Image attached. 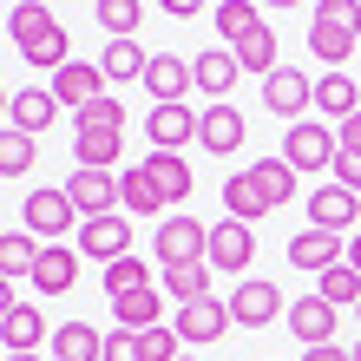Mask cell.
<instances>
[{"mask_svg": "<svg viewBox=\"0 0 361 361\" xmlns=\"http://www.w3.org/2000/svg\"><path fill=\"white\" fill-rule=\"evenodd\" d=\"M335 184H348L355 197H361V152H342V158H335Z\"/></svg>", "mask_w": 361, "mask_h": 361, "instance_id": "44", "label": "cell"}, {"mask_svg": "<svg viewBox=\"0 0 361 361\" xmlns=\"http://www.w3.org/2000/svg\"><path fill=\"white\" fill-rule=\"evenodd\" d=\"M263 105H269L276 118H289V125H302V112L315 105V86H309V79L295 73V66H276V73L263 79Z\"/></svg>", "mask_w": 361, "mask_h": 361, "instance_id": "9", "label": "cell"}, {"mask_svg": "<svg viewBox=\"0 0 361 361\" xmlns=\"http://www.w3.org/2000/svg\"><path fill=\"white\" fill-rule=\"evenodd\" d=\"M257 27H263L257 0H217V47H243Z\"/></svg>", "mask_w": 361, "mask_h": 361, "instance_id": "25", "label": "cell"}, {"mask_svg": "<svg viewBox=\"0 0 361 361\" xmlns=\"http://www.w3.org/2000/svg\"><path fill=\"white\" fill-rule=\"evenodd\" d=\"M204 243H210V224L197 217H164L158 224V263H204Z\"/></svg>", "mask_w": 361, "mask_h": 361, "instance_id": "8", "label": "cell"}, {"mask_svg": "<svg viewBox=\"0 0 361 361\" xmlns=\"http://www.w3.org/2000/svg\"><path fill=\"white\" fill-rule=\"evenodd\" d=\"M99 92H105V73L86 66V59H73V66H59V73H53V99H59V105H73V112H79V105H92Z\"/></svg>", "mask_w": 361, "mask_h": 361, "instance_id": "21", "label": "cell"}, {"mask_svg": "<svg viewBox=\"0 0 361 361\" xmlns=\"http://www.w3.org/2000/svg\"><path fill=\"white\" fill-rule=\"evenodd\" d=\"M315 112H322V118H335V125H348V118L361 112V92H355V79L329 73L322 86H315Z\"/></svg>", "mask_w": 361, "mask_h": 361, "instance_id": "29", "label": "cell"}, {"mask_svg": "<svg viewBox=\"0 0 361 361\" xmlns=\"http://www.w3.org/2000/svg\"><path fill=\"white\" fill-rule=\"evenodd\" d=\"M99 361H145V355H138V335H132V329H112V335H105V355H99Z\"/></svg>", "mask_w": 361, "mask_h": 361, "instance_id": "43", "label": "cell"}, {"mask_svg": "<svg viewBox=\"0 0 361 361\" xmlns=\"http://www.w3.org/2000/svg\"><path fill=\"white\" fill-rule=\"evenodd\" d=\"M257 7H276V13H283V7H295V0H257Z\"/></svg>", "mask_w": 361, "mask_h": 361, "instance_id": "50", "label": "cell"}, {"mask_svg": "<svg viewBox=\"0 0 361 361\" xmlns=\"http://www.w3.org/2000/svg\"><path fill=\"white\" fill-rule=\"evenodd\" d=\"M105 355V335L92 322H66V329H53V361H99Z\"/></svg>", "mask_w": 361, "mask_h": 361, "instance_id": "26", "label": "cell"}, {"mask_svg": "<svg viewBox=\"0 0 361 361\" xmlns=\"http://www.w3.org/2000/svg\"><path fill=\"white\" fill-rule=\"evenodd\" d=\"M197 79H190V59H178V53H152V66H145V92H152L158 105H178Z\"/></svg>", "mask_w": 361, "mask_h": 361, "instance_id": "16", "label": "cell"}, {"mask_svg": "<svg viewBox=\"0 0 361 361\" xmlns=\"http://www.w3.org/2000/svg\"><path fill=\"white\" fill-rule=\"evenodd\" d=\"M237 53L230 47H204L197 59H190V79H197V92L210 99V105H230V86H237Z\"/></svg>", "mask_w": 361, "mask_h": 361, "instance_id": "10", "label": "cell"}, {"mask_svg": "<svg viewBox=\"0 0 361 361\" xmlns=\"http://www.w3.org/2000/svg\"><path fill=\"white\" fill-rule=\"evenodd\" d=\"M7 309H13V283L0 276V315H7Z\"/></svg>", "mask_w": 361, "mask_h": 361, "instance_id": "48", "label": "cell"}, {"mask_svg": "<svg viewBox=\"0 0 361 361\" xmlns=\"http://www.w3.org/2000/svg\"><path fill=\"white\" fill-rule=\"evenodd\" d=\"M145 66H152V53H145L138 39H112V47L99 53V73L112 79V86H132V79L145 86Z\"/></svg>", "mask_w": 361, "mask_h": 361, "instance_id": "24", "label": "cell"}, {"mask_svg": "<svg viewBox=\"0 0 361 361\" xmlns=\"http://www.w3.org/2000/svg\"><path fill=\"white\" fill-rule=\"evenodd\" d=\"M335 322H342V309L322 302V295H302V302H289V329H295V342H302V348L335 342Z\"/></svg>", "mask_w": 361, "mask_h": 361, "instance_id": "14", "label": "cell"}, {"mask_svg": "<svg viewBox=\"0 0 361 361\" xmlns=\"http://www.w3.org/2000/svg\"><path fill=\"white\" fill-rule=\"evenodd\" d=\"M243 138H250V125H243L237 105H204V125H197V145H204V152L230 158V152H243Z\"/></svg>", "mask_w": 361, "mask_h": 361, "instance_id": "13", "label": "cell"}, {"mask_svg": "<svg viewBox=\"0 0 361 361\" xmlns=\"http://www.w3.org/2000/svg\"><path fill=\"white\" fill-rule=\"evenodd\" d=\"M73 217H79V210H73L66 190H33V197H27V230H33V237H59V243H66Z\"/></svg>", "mask_w": 361, "mask_h": 361, "instance_id": "15", "label": "cell"}, {"mask_svg": "<svg viewBox=\"0 0 361 361\" xmlns=\"http://www.w3.org/2000/svg\"><path fill=\"white\" fill-rule=\"evenodd\" d=\"M73 283H79V257H73L66 243H47V250H39V263H33V289L39 295H66Z\"/></svg>", "mask_w": 361, "mask_h": 361, "instance_id": "20", "label": "cell"}, {"mask_svg": "<svg viewBox=\"0 0 361 361\" xmlns=\"http://www.w3.org/2000/svg\"><path fill=\"white\" fill-rule=\"evenodd\" d=\"M7 361H39V355H7Z\"/></svg>", "mask_w": 361, "mask_h": 361, "instance_id": "52", "label": "cell"}, {"mask_svg": "<svg viewBox=\"0 0 361 361\" xmlns=\"http://www.w3.org/2000/svg\"><path fill=\"white\" fill-rule=\"evenodd\" d=\"M138 20H145L138 0H99V27L112 33V39H132V33H138Z\"/></svg>", "mask_w": 361, "mask_h": 361, "instance_id": "41", "label": "cell"}, {"mask_svg": "<svg viewBox=\"0 0 361 361\" xmlns=\"http://www.w3.org/2000/svg\"><path fill=\"white\" fill-rule=\"evenodd\" d=\"M158 7L171 13V20H197V13H204V0H158Z\"/></svg>", "mask_w": 361, "mask_h": 361, "instance_id": "45", "label": "cell"}, {"mask_svg": "<svg viewBox=\"0 0 361 361\" xmlns=\"http://www.w3.org/2000/svg\"><path fill=\"white\" fill-rule=\"evenodd\" d=\"M361 39V0H322L309 20V53L322 59V66H342Z\"/></svg>", "mask_w": 361, "mask_h": 361, "instance_id": "1", "label": "cell"}, {"mask_svg": "<svg viewBox=\"0 0 361 361\" xmlns=\"http://www.w3.org/2000/svg\"><path fill=\"white\" fill-rule=\"evenodd\" d=\"M348 263L361 269V230H355V237H348Z\"/></svg>", "mask_w": 361, "mask_h": 361, "instance_id": "49", "label": "cell"}, {"mask_svg": "<svg viewBox=\"0 0 361 361\" xmlns=\"http://www.w3.org/2000/svg\"><path fill=\"white\" fill-rule=\"evenodd\" d=\"M269 197H263V184L250 178V171H237V178H224V217H237V224H257V217H269Z\"/></svg>", "mask_w": 361, "mask_h": 361, "instance_id": "22", "label": "cell"}, {"mask_svg": "<svg viewBox=\"0 0 361 361\" xmlns=\"http://www.w3.org/2000/svg\"><path fill=\"white\" fill-rule=\"evenodd\" d=\"M289 263L322 276L335 263H348V237H335V230H302V237H289Z\"/></svg>", "mask_w": 361, "mask_h": 361, "instance_id": "12", "label": "cell"}, {"mask_svg": "<svg viewBox=\"0 0 361 361\" xmlns=\"http://www.w3.org/2000/svg\"><path fill=\"white\" fill-rule=\"evenodd\" d=\"M53 27H59V20L47 13V0H20V7H13V27H7V33H13V47L27 53V47H39V39H47Z\"/></svg>", "mask_w": 361, "mask_h": 361, "instance_id": "33", "label": "cell"}, {"mask_svg": "<svg viewBox=\"0 0 361 361\" xmlns=\"http://www.w3.org/2000/svg\"><path fill=\"white\" fill-rule=\"evenodd\" d=\"M0 361H7V348H0Z\"/></svg>", "mask_w": 361, "mask_h": 361, "instance_id": "54", "label": "cell"}, {"mask_svg": "<svg viewBox=\"0 0 361 361\" xmlns=\"http://www.w3.org/2000/svg\"><path fill=\"white\" fill-rule=\"evenodd\" d=\"M79 257H99V263L132 257V217H125V210H112V217L79 224Z\"/></svg>", "mask_w": 361, "mask_h": 361, "instance_id": "6", "label": "cell"}, {"mask_svg": "<svg viewBox=\"0 0 361 361\" xmlns=\"http://www.w3.org/2000/svg\"><path fill=\"white\" fill-rule=\"evenodd\" d=\"M73 125H79V132H125V99L118 92H99L92 105L73 112Z\"/></svg>", "mask_w": 361, "mask_h": 361, "instance_id": "35", "label": "cell"}, {"mask_svg": "<svg viewBox=\"0 0 361 361\" xmlns=\"http://www.w3.org/2000/svg\"><path fill=\"white\" fill-rule=\"evenodd\" d=\"M355 217H361V197L348 184H315V197H309V230H335V237H355Z\"/></svg>", "mask_w": 361, "mask_h": 361, "instance_id": "3", "label": "cell"}, {"mask_svg": "<svg viewBox=\"0 0 361 361\" xmlns=\"http://www.w3.org/2000/svg\"><path fill=\"white\" fill-rule=\"evenodd\" d=\"M20 59H27V66H39V73H59V66H73V39H66V27H53L47 39H39V47H27Z\"/></svg>", "mask_w": 361, "mask_h": 361, "instance_id": "40", "label": "cell"}, {"mask_svg": "<svg viewBox=\"0 0 361 361\" xmlns=\"http://www.w3.org/2000/svg\"><path fill=\"white\" fill-rule=\"evenodd\" d=\"M283 158L295 164V171H335V158H342V138L329 132V118H302V125H289Z\"/></svg>", "mask_w": 361, "mask_h": 361, "instance_id": "2", "label": "cell"}, {"mask_svg": "<svg viewBox=\"0 0 361 361\" xmlns=\"http://www.w3.org/2000/svg\"><path fill=\"white\" fill-rule=\"evenodd\" d=\"M348 355H355V361H361V342H355V348H348Z\"/></svg>", "mask_w": 361, "mask_h": 361, "instance_id": "53", "label": "cell"}, {"mask_svg": "<svg viewBox=\"0 0 361 361\" xmlns=\"http://www.w3.org/2000/svg\"><path fill=\"white\" fill-rule=\"evenodd\" d=\"M178 361H184V355H178Z\"/></svg>", "mask_w": 361, "mask_h": 361, "instance_id": "56", "label": "cell"}, {"mask_svg": "<svg viewBox=\"0 0 361 361\" xmlns=\"http://www.w3.org/2000/svg\"><path fill=\"white\" fill-rule=\"evenodd\" d=\"M315 295H322V302H335V309H361V269H355V263L322 269V276H315Z\"/></svg>", "mask_w": 361, "mask_h": 361, "instance_id": "31", "label": "cell"}, {"mask_svg": "<svg viewBox=\"0 0 361 361\" xmlns=\"http://www.w3.org/2000/svg\"><path fill=\"white\" fill-rule=\"evenodd\" d=\"M302 361H355V355L335 348V342H322V348H302Z\"/></svg>", "mask_w": 361, "mask_h": 361, "instance_id": "47", "label": "cell"}, {"mask_svg": "<svg viewBox=\"0 0 361 361\" xmlns=\"http://www.w3.org/2000/svg\"><path fill=\"white\" fill-rule=\"evenodd\" d=\"M118 329H132V335H145V329H158L164 322V295L158 289H132V295H118Z\"/></svg>", "mask_w": 361, "mask_h": 361, "instance_id": "28", "label": "cell"}, {"mask_svg": "<svg viewBox=\"0 0 361 361\" xmlns=\"http://www.w3.org/2000/svg\"><path fill=\"white\" fill-rule=\"evenodd\" d=\"M355 315H361V309H355Z\"/></svg>", "mask_w": 361, "mask_h": 361, "instance_id": "55", "label": "cell"}, {"mask_svg": "<svg viewBox=\"0 0 361 361\" xmlns=\"http://www.w3.org/2000/svg\"><path fill=\"white\" fill-rule=\"evenodd\" d=\"M250 178L263 184L269 204H289V197H295V164H289V158H257V164H250Z\"/></svg>", "mask_w": 361, "mask_h": 361, "instance_id": "36", "label": "cell"}, {"mask_svg": "<svg viewBox=\"0 0 361 361\" xmlns=\"http://www.w3.org/2000/svg\"><path fill=\"white\" fill-rule=\"evenodd\" d=\"M73 152H79V171H112L125 152V132H79Z\"/></svg>", "mask_w": 361, "mask_h": 361, "instance_id": "30", "label": "cell"}, {"mask_svg": "<svg viewBox=\"0 0 361 361\" xmlns=\"http://www.w3.org/2000/svg\"><path fill=\"white\" fill-rule=\"evenodd\" d=\"M39 263V243H33V230H0V276H33Z\"/></svg>", "mask_w": 361, "mask_h": 361, "instance_id": "34", "label": "cell"}, {"mask_svg": "<svg viewBox=\"0 0 361 361\" xmlns=\"http://www.w3.org/2000/svg\"><path fill=\"white\" fill-rule=\"evenodd\" d=\"M39 342H47V315H39V309L13 302L7 315H0V348H7V355H39Z\"/></svg>", "mask_w": 361, "mask_h": 361, "instance_id": "19", "label": "cell"}, {"mask_svg": "<svg viewBox=\"0 0 361 361\" xmlns=\"http://www.w3.org/2000/svg\"><path fill=\"white\" fill-rule=\"evenodd\" d=\"M66 197H73V210H79V217H112V210H118V178L112 171H73L66 178Z\"/></svg>", "mask_w": 361, "mask_h": 361, "instance_id": "11", "label": "cell"}, {"mask_svg": "<svg viewBox=\"0 0 361 361\" xmlns=\"http://www.w3.org/2000/svg\"><path fill=\"white\" fill-rule=\"evenodd\" d=\"M178 342H184V335H178L171 322H158V329L138 335V355H145V361H178Z\"/></svg>", "mask_w": 361, "mask_h": 361, "instance_id": "42", "label": "cell"}, {"mask_svg": "<svg viewBox=\"0 0 361 361\" xmlns=\"http://www.w3.org/2000/svg\"><path fill=\"white\" fill-rule=\"evenodd\" d=\"M335 138H342V152H361V112L348 125H335Z\"/></svg>", "mask_w": 361, "mask_h": 361, "instance_id": "46", "label": "cell"}, {"mask_svg": "<svg viewBox=\"0 0 361 361\" xmlns=\"http://www.w3.org/2000/svg\"><path fill=\"white\" fill-rule=\"evenodd\" d=\"M276 309H289L283 295H276V283H237V295H230V315H237V329H269Z\"/></svg>", "mask_w": 361, "mask_h": 361, "instance_id": "18", "label": "cell"}, {"mask_svg": "<svg viewBox=\"0 0 361 361\" xmlns=\"http://www.w3.org/2000/svg\"><path fill=\"white\" fill-rule=\"evenodd\" d=\"M164 295L184 309V302H204L210 295V263H171L164 269Z\"/></svg>", "mask_w": 361, "mask_h": 361, "instance_id": "32", "label": "cell"}, {"mask_svg": "<svg viewBox=\"0 0 361 361\" xmlns=\"http://www.w3.org/2000/svg\"><path fill=\"white\" fill-rule=\"evenodd\" d=\"M237 322L230 315V302H217V295H204V302H184V309H171V329L184 335L190 348H204V342H217V335Z\"/></svg>", "mask_w": 361, "mask_h": 361, "instance_id": "7", "label": "cell"}, {"mask_svg": "<svg viewBox=\"0 0 361 361\" xmlns=\"http://www.w3.org/2000/svg\"><path fill=\"white\" fill-rule=\"evenodd\" d=\"M118 204H125V217H158V210H164L158 184L145 178V164H132V171H118Z\"/></svg>", "mask_w": 361, "mask_h": 361, "instance_id": "27", "label": "cell"}, {"mask_svg": "<svg viewBox=\"0 0 361 361\" xmlns=\"http://www.w3.org/2000/svg\"><path fill=\"white\" fill-rule=\"evenodd\" d=\"M132 289H152V269H145V257H118V263H105V295H132Z\"/></svg>", "mask_w": 361, "mask_h": 361, "instance_id": "39", "label": "cell"}, {"mask_svg": "<svg viewBox=\"0 0 361 361\" xmlns=\"http://www.w3.org/2000/svg\"><path fill=\"white\" fill-rule=\"evenodd\" d=\"M39 158V145L27 132H13V125H0V178H27Z\"/></svg>", "mask_w": 361, "mask_h": 361, "instance_id": "37", "label": "cell"}, {"mask_svg": "<svg viewBox=\"0 0 361 361\" xmlns=\"http://www.w3.org/2000/svg\"><path fill=\"white\" fill-rule=\"evenodd\" d=\"M250 257H257V230L237 224V217H224V224H210V243H204V263L210 269H250Z\"/></svg>", "mask_w": 361, "mask_h": 361, "instance_id": "4", "label": "cell"}, {"mask_svg": "<svg viewBox=\"0 0 361 361\" xmlns=\"http://www.w3.org/2000/svg\"><path fill=\"white\" fill-rule=\"evenodd\" d=\"M7 118H13V132L39 138V132H47V125L59 118V99H53V86H20V92H13V105H7Z\"/></svg>", "mask_w": 361, "mask_h": 361, "instance_id": "17", "label": "cell"}, {"mask_svg": "<svg viewBox=\"0 0 361 361\" xmlns=\"http://www.w3.org/2000/svg\"><path fill=\"white\" fill-rule=\"evenodd\" d=\"M197 125L204 112H190V99H178V105H152L145 132H152V152H184V145H197Z\"/></svg>", "mask_w": 361, "mask_h": 361, "instance_id": "5", "label": "cell"}, {"mask_svg": "<svg viewBox=\"0 0 361 361\" xmlns=\"http://www.w3.org/2000/svg\"><path fill=\"white\" fill-rule=\"evenodd\" d=\"M230 53H237V66H243V73H263V79H269V73H276V27L263 20V27L250 33L243 47H230Z\"/></svg>", "mask_w": 361, "mask_h": 361, "instance_id": "38", "label": "cell"}, {"mask_svg": "<svg viewBox=\"0 0 361 361\" xmlns=\"http://www.w3.org/2000/svg\"><path fill=\"white\" fill-rule=\"evenodd\" d=\"M145 178L158 184L164 204H184L190 197V164H184V152H152V158H145Z\"/></svg>", "mask_w": 361, "mask_h": 361, "instance_id": "23", "label": "cell"}, {"mask_svg": "<svg viewBox=\"0 0 361 361\" xmlns=\"http://www.w3.org/2000/svg\"><path fill=\"white\" fill-rule=\"evenodd\" d=\"M7 105H13V99H7V86H0V118H7Z\"/></svg>", "mask_w": 361, "mask_h": 361, "instance_id": "51", "label": "cell"}]
</instances>
